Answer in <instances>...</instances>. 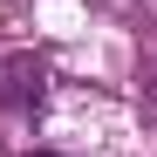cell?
<instances>
[{"label":"cell","instance_id":"cell-1","mask_svg":"<svg viewBox=\"0 0 157 157\" xmlns=\"http://www.w3.org/2000/svg\"><path fill=\"white\" fill-rule=\"evenodd\" d=\"M28 157H55V150H28Z\"/></svg>","mask_w":157,"mask_h":157}]
</instances>
